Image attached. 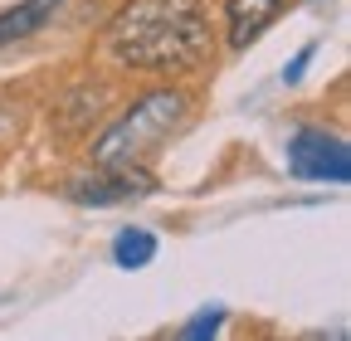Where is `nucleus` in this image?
<instances>
[{
  "label": "nucleus",
  "mask_w": 351,
  "mask_h": 341,
  "mask_svg": "<svg viewBox=\"0 0 351 341\" xmlns=\"http://www.w3.org/2000/svg\"><path fill=\"white\" fill-rule=\"evenodd\" d=\"M215 25L205 0H122L98 49L117 73L195 78L215 64Z\"/></svg>",
  "instance_id": "1"
},
{
  "label": "nucleus",
  "mask_w": 351,
  "mask_h": 341,
  "mask_svg": "<svg viewBox=\"0 0 351 341\" xmlns=\"http://www.w3.org/2000/svg\"><path fill=\"white\" fill-rule=\"evenodd\" d=\"M195 112L200 93L191 88V78H161L88 142V166H152L156 151L195 122Z\"/></svg>",
  "instance_id": "2"
},
{
  "label": "nucleus",
  "mask_w": 351,
  "mask_h": 341,
  "mask_svg": "<svg viewBox=\"0 0 351 341\" xmlns=\"http://www.w3.org/2000/svg\"><path fill=\"white\" fill-rule=\"evenodd\" d=\"M288 170L298 181H332L346 186L351 181V151L341 137L322 132V127H298L288 137Z\"/></svg>",
  "instance_id": "3"
},
{
  "label": "nucleus",
  "mask_w": 351,
  "mask_h": 341,
  "mask_svg": "<svg viewBox=\"0 0 351 341\" xmlns=\"http://www.w3.org/2000/svg\"><path fill=\"white\" fill-rule=\"evenodd\" d=\"M156 186L161 181L152 166H93L88 176L69 181V200L103 210V205H122V200H147V195H156Z\"/></svg>",
  "instance_id": "4"
},
{
  "label": "nucleus",
  "mask_w": 351,
  "mask_h": 341,
  "mask_svg": "<svg viewBox=\"0 0 351 341\" xmlns=\"http://www.w3.org/2000/svg\"><path fill=\"white\" fill-rule=\"evenodd\" d=\"M293 10V0H219V15H225V49H249L269 34L283 15Z\"/></svg>",
  "instance_id": "5"
},
{
  "label": "nucleus",
  "mask_w": 351,
  "mask_h": 341,
  "mask_svg": "<svg viewBox=\"0 0 351 341\" xmlns=\"http://www.w3.org/2000/svg\"><path fill=\"white\" fill-rule=\"evenodd\" d=\"M64 10V0H20V5L0 10V49L10 45H25L29 34H39L54 15Z\"/></svg>",
  "instance_id": "6"
},
{
  "label": "nucleus",
  "mask_w": 351,
  "mask_h": 341,
  "mask_svg": "<svg viewBox=\"0 0 351 341\" xmlns=\"http://www.w3.org/2000/svg\"><path fill=\"white\" fill-rule=\"evenodd\" d=\"M156 259V234L152 229H117L112 234V264L127 268V273H137Z\"/></svg>",
  "instance_id": "7"
},
{
  "label": "nucleus",
  "mask_w": 351,
  "mask_h": 341,
  "mask_svg": "<svg viewBox=\"0 0 351 341\" xmlns=\"http://www.w3.org/2000/svg\"><path fill=\"white\" fill-rule=\"evenodd\" d=\"M225 327V307H200L186 327H181V341H200V336H215Z\"/></svg>",
  "instance_id": "8"
},
{
  "label": "nucleus",
  "mask_w": 351,
  "mask_h": 341,
  "mask_svg": "<svg viewBox=\"0 0 351 341\" xmlns=\"http://www.w3.org/2000/svg\"><path fill=\"white\" fill-rule=\"evenodd\" d=\"M313 54H317V45H302V49L283 64V83H298V78L307 73V64H313Z\"/></svg>",
  "instance_id": "9"
}]
</instances>
